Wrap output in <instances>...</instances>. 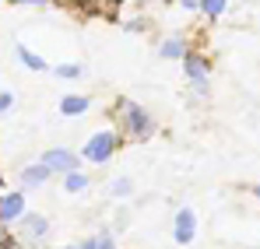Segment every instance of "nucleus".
<instances>
[{
    "mask_svg": "<svg viewBox=\"0 0 260 249\" xmlns=\"http://www.w3.org/2000/svg\"><path fill=\"white\" fill-rule=\"evenodd\" d=\"M88 105L91 102H88L85 95H63L60 98V113L63 116H81V113H88Z\"/></svg>",
    "mask_w": 260,
    "mask_h": 249,
    "instance_id": "obj_8",
    "label": "nucleus"
},
{
    "mask_svg": "<svg viewBox=\"0 0 260 249\" xmlns=\"http://www.w3.org/2000/svg\"><path fill=\"white\" fill-rule=\"evenodd\" d=\"M193 228H197L193 210H179L176 214V242H190L193 239Z\"/></svg>",
    "mask_w": 260,
    "mask_h": 249,
    "instance_id": "obj_7",
    "label": "nucleus"
},
{
    "mask_svg": "<svg viewBox=\"0 0 260 249\" xmlns=\"http://www.w3.org/2000/svg\"><path fill=\"white\" fill-rule=\"evenodd\" d=\"M253 193H257V197H260V186H257V190H253Z\"/></svg>",
    "mask_w": 260,
    "mask_h": 249,
    "instance_id": "obj_23",
    "label": "nucleus"
},
{
    "mask_svg": "<svg viewBox=\"0 0 260 249\" xmlns=\"http://www.w3.org/2000/svg\"><path fill=\"white\" fill-rule=\"evenodd\" d=\"M176 7H183L190 14V11H201V0H176Z\"/></svg>",
    "mask_w": 260,
    "mask_h": 249,
    "instance_id": "obj_16",
    "label": "nucleus"
},
{
    "mask_svg": "<svg viewBox=\"0 0 260 249\" xmlns=\"http://www.w3.org/2000/svg\"><path fill=\"white\" fill-rule=\"evenodd\" d=\"M11 105H14V95L11 91H0V113H7Z\"/></svg>",
    "mask_w": 260,
    "mask_h": 249,
    "instance_id": "obj_17",
    "label": "nucleus"
},
{
    "mask_svg": "<svg viewBox=\"0 0 260 249\" xmlns=\"http://www.w3.org/2000/svg\"><path fill=\"white\" fill-rule=\"evenodd\" d=\"M225 7H229V0H201V14H208V18H221Z\"/></svg>",
    "mask_w": 260,
    "mask_h": 249,
    "instance_id": "obj_14",
    "label": "nucleus"
},
{
    "mask_svg": "<svg viewBox=\"0 0 260 249\" xmlns=\"http://www.w3.org/2000/svg\"><path fill=\"white\" fill-rule=\"evenodd\" d=\"M14 7H53V0H11Z\"/></svg>",
    "mask_w": 260,
    "mask_h": 249,
    "instance_id": "obj_15",
    "label": "nucleus"
},
{
    "mask_svg": "<svg viewBox=\"0 0 260 249\" xmlns=\"http://www.w3.org/2000/svg\"><path fill=\"white\" fill-rule=\"evenodd\" d=\"M183 74H186L190 84H204L211 78V60L201 56V53H186V56H183Z\"/></svg>",
    "mask_w": 260,
    "mask_h": 249,
    "instance_id": "obj_3",
    "label": "nucleus"
},
{
    "mask_svg": "<svg viewBox=\"0 0 260 249\" xmlns=\"http://www.w3.org/2000/svg\"><path fill=\"white\" fill-rule=\"evenodd\" d=\"M21 210H25V197L21 193L0 197V221H14V218H21Z\"/></svg>",
    "mask_w": 260,
    "mask_h": 249,
    "instance_id": "obj_6",
    "label": "nucleus"
},
{
    "mask_svg": "<svg viewBox=\"0 0 260 249\" xmlns=\"http://www.w3.org/2000/svg\"><path fill=\"white\" fill-rule=\"evenodd\" d=\"M46 228H49V225H46V218H43V214H28V218H25V232H28L32 239H39Z\"/></svg>",
    "mask_w": 260,
    "mask_h": 249,
    "instance_id": "obj_12",
    "label": "nucleus"
},
{
    "mask_svg": "<svg viewBox=\"0 0 260 249\" xmlns=\"http://www.w3.org/2000/svg\"><path fill=\"white\" fill-rule=\"evenodd\" d=\"M14 53H18V60H21V63H25L28 70H49V63H46V60L39 56V53H32L28 46H18Z\"/></svg>",
    "mask_w": 260,
    "mask_h": 249,
    "instance_id": "obj_9",
    "label": "nucleus"
},
{
    "mask_svg": "<svg viewBox=\"0 0 260 249\" xmlns=\"http://www.w3.org/2000/svg\"><path fill=\"white\" fill-rule=\"evenodd\" d=\"M46 179H49V168H46L43 162H39V165H28L25 172H21V183H25V186H39V183H46Z\"/></svg>",
    "mask_w": 260,
    "mask_h": 249,
    "instance_id": "obj_10",
    "label": "nucleus"
},
{
    "mask_svg": "<svg viewBox=\"0 0 260 249\" xmlns=\"http://www.w3.org/2000/svg\"><path fill=\"white\" fill-rule=\"evenodd\" d=\"M116 144H120V133H116V130H99V133H91V137H88L85 158H88V162H95V165H102V162H109V158H113Z\"/></svg>",
    "mask_w": 260,
    "mask_h": 249,
    "instance_id": "obj_2",
    "label": "nucleus"
},
{
    "mask_svg": "<svg viewBox=\"0 0 260 249\" xmlns=\"http://www.w3.org/2000/svg\"><path fill=\"white\" fill-rule=\"evenodd\" d=\"M99 242H81V246H74V249H95Z\"/></svg>",
    "mask_w": 260,
    "mask_h": 249,
    "instance_id": "obj_22",
    "label": "nucleus"
},
{
    "mask_svg": "<svg viewBox=\"0 0 260 249\" xmlns=\"http://www.w3.org/2000/svg\"><path fill=\"white\" fill-rule=\"evenodd\" d=\"M53 74L63 78V81H78V78L85 74V67H81V63H60V67H53Z\"/></svg>",
    "mask_w": 260,
    "mask_h": 249,
    "instance_id": "obj_11",
    "label": "nucleus"
},
{
    "mask_svg": "<svg viewBox=\"0 0 260 249\" xmlns=\"http://www.w3.org/2000/svg\"><path fill=\"white\" fill-rule=\"evenodd\" d=\"M43 165L49 168V172H74V168H78V155L67 151V148H49L43 155Z\"/></svg>",
    "mask_w": 260,
    "mask_h": 249,
    "instance_id": "obj_4",
    "label": "nucleus"
},
{
    "mask_svg": "<svg viewBox=\"0 0 260 249\" xmlns=\"http://www.w3.org/2000/svg\"><path fill=\"white\" fill-rule=\"evenodd\" d=\"M95 249H116V246H113V239H99V246H95Z\"/></svg>",
    "mask_w": 260,
    "mask_h": 249,
    "instance_id": "obj_21",
    "label": "nucleus"
},
{
    "mask_svg": "<svg viewBox=\"0 0 260 249\" xmlns=\"http://www.w3.org/2000/svg\"><path fill=\"white\" fill-rule=\"evenodd\" d=\"M113 120L120 123L123 130V137L130 140H148L151 133H155V120H151V113L148 109H141L137 102H130V98H116V105H113Z\"/></svg>",
    "mask_w": 260,
    "mask_h": 249,
    "instance_id": "obj_1",
    "label": "nucleus"
},
{
    "mask_svg": "<svg viewBox=\"0 0 260 249\" xmlns=\"http://www.w3.org/2000/svg\"><path fill=\"white\" fill-rule=\"evenodd\" d=\"M127 32H144V21H141V18H134V21H127Z\"/></svg>",
    "mask_w": 260,
    "mask_h": 249,
    "instance_id": "obj_19",
    "label": "nucleus"
},
{
    "mask_svg": "<svg viewBox=\"0 0 260 249\" xmlns=\"http://www.w3.org/2000/svg\"><path fill=\"white\" fill-rule=\"evenodd\" d=\"M99 4H102V7H106V11H116V7H120V4H123V0H99Z\"/></svg>",
    "mask_w": 260,
    "mask_h": 249,
    "instance_id": "obj_20",
    "label": "nucleus"
},
{
    "mask_svg": "<svg viewBox=\"0 0 260 249\" xmlns=\"http://www.w3.org/2000/svg\"><path fill=\"white\" fill-rule=\"evenodd\" d=\"M113 193H116V197L130 193V183H127V179H116V183H113Z\"/></svg>",
    "mask_w": 260,
    "mask_h": 249,
    "instance_id": "obj_18",
    "label": "nucleus"
},
{
    "mask_svg": "<svg viewBox=\"0 0 260 249\" xmlns=\"http://www.w3.org/2000/svg\"><path fill=\"white\" fill-rule=\"evenodd\" d=\"M63 186H67V193H81V190L88 186V175H81V172L74 168V172H67V179H63Z\"/></svg>",
    "mask_w": 260,
    "mask_h": 249,
    "instance_id": "obj_13",
    "label": "nucleus"
},
{
    "mask_svg": "<svg viewBox=\"0 0 260 249\" xmlns=\"http://www.w3.org/2000/svg\"><path fill=\"white\" fill-rule=\"evenodd\" d=\"M190 53V46H186V35H169V39L158 46V56L162 60H183Z\"/></svg>",
    "mask_w": 260,
    "mask_h": 249,
    "instance_id": "obj_5",
    "label": "nucleus"
}]
</instances>
